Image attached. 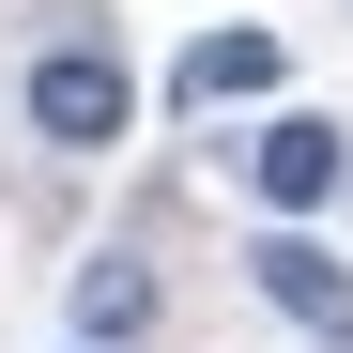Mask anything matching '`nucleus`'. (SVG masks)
Here are the masks:
<instances>
[{
  "label": "nucleus",
  "mask_w": 353,
  "mask_h": 353,
  "mask_svg": "<svg viewBox=\"0 0 353 353\" xmlns=\"http://www.w3.org/2000/svg\"><path fill=\"white\" fill-rule=\"evenodd\" d=\"M139 123V77H123V46H46V62H31V139L46 154H108V139H123Z\"/></svg>",
  "instance_id": "obj_1"
},
{
  "label": "nucleus",
  "mask_w": 353,
  "mask_h": 353,
  "mask_svg": "<svg viewBox=\"0 0 353 353\" xmlns=\"http://www.w3.org/2000/svg\"><path fill=\"white\" fill-rule=\"evenodd\" d=\"M246 185H261V215H292V230H307V215L353 185V139L323 123V108H276V123L246 139Z\"/></svg>",
  "instance_id": "obj_2"
},
{
  "label": "nucleus",
  "mask_w": 353,
  "mask_h": 353,
  "mask_svg": "<svg viewBox=\"0 0 353 353\" xmlns=\"http://www.w3.org/2000/svg\"><path fill=\"white\" fill-rule=\"evenodd\" d=\"M246 292H261L276 323H307V338H338V323H353V261L323 246V230H292V215L246 246Z\"/></svg>",
  "instance_id": "obj_3"
},
{
  "label": "nucleus",
  "mask_w": 353,
  "mask_h": 353,
  "mask_svg": "<svg viewBox=\"0 0 353 353\" xmlns=\"http://www.w3.org/2000/svg\"><path fill=\"white\" fill-rule=\"evenodd\" d=\"M169 92L185 108H261L276 92V31H200L185 62H169Z\"/></svg>",
  "instance_id": "obj_4"
},
{
  "label": "nucleus",
  "mask_w": 353,
  "mask_h": 353,
  "mask_svg": "<svg viewBox=\"0 0 353 353\" xmlns=\"http://www.w3.org/2000/svg\"><path fill=\"white\" fill-rule=\"evenodd\" d=\"M154 323V261H77V338H108V353H123Z\"/></svg>",
  "instance_id": "obj_5"
},
{
  "label": "nucleus",
  "mask_w": 353,
  "mask_h": 353,
  "mask_svg": "<svg viewBox=\"0 0 353 353\" xmlns=\"http://www.w3.org/2000/svg\"><path fill=\"white\" fill-rule=\"evenodd\" d=\"M323 353H353V323H338V338H323Z\"/></svg>",
  "instance_id": "obj_6"
},
{
  "label": "nucleus",
  "mask_w": 353,
  "mask_h": 353,
  "mask_svg": "<svg viewBox=\"0 0 353 353\" xmlns=\"http://www.w3.org/2000/svg\"><path fill=\"white\" fill-rule=\"evenodd\" d=\"M77 353H108V338H77Z\"/></svg>",
  "instance_id": "obj_7"
}]
</instances>
